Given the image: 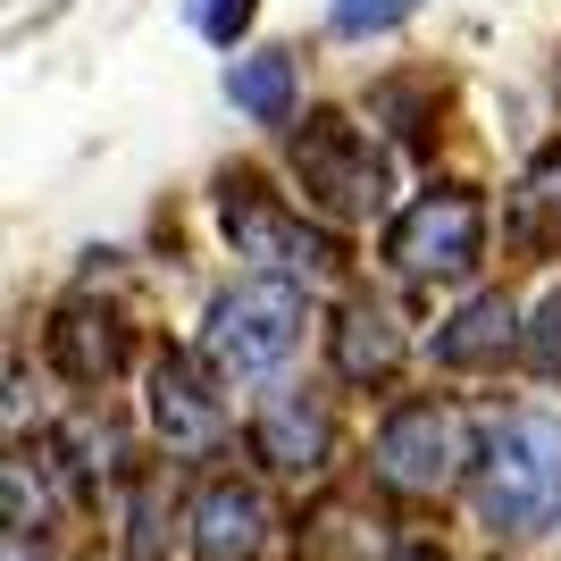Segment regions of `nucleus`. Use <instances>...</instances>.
Instances as JSON below:
<instances>
[{
  "label": "nucleus",
  "mask_w": 561,
  "mask_h": 561,
  "mask_svg": "<svg viewBox=\"0 0 561 561\" xmlns=\"http://www.w3.org/2000/svg\"><path fill=\"white\" fill-rule=\"evenodd\" d=\"M50 369L68 377V386H84V394H101L117 369H126V319H117L110 302H68L59 319H50Z\"/></svg>",
  "instance_id": "1a4fd4ad"
},
{
  "label": "nucleus",
  "mask_w": 561,
  "mask_h": 561,
  "mask_svg": "<svg viewBox=\"0 0 561 561\" xmlns=\"http://www.w3.org/2000/svg\"><path fill=\"white\" fill-rule=\"evenodd\" d=\"M478 528L486 537H553L561 528V420L553 411H512L486 427L478 445V478H469Z\"/></svg>",
  "instance_id": "f257e3e1"
},
{
  "label": "nucleus",
  "mask_w": 561,
  "mask_h": 561,
  "mask_svg": "<svg viewBox=\"0 0 561 561\" xmlns=\"http://www.w3.org/2000/svg\"><path fill=\"white\" fill-rule=\"evenodd\" d=\"M168 537H176V512H160V486H151V478L126 486V553H135V561H160Z\"/></svg>",
  "instance_id": "2eb2a0df"
},
{
  "label": "nucleus",
  "mask_w": 561,
  "mask_h": 561,
  "mask_svg": "<svg viewBox=\"0 0 561 561\" xmlns=\"http://www.w3.org/2000/svg\"><path fill=\"white\" fill-rule=\"evenodd\" d=\"M512 234L528 252H561V142H545L512 185Z\"/></svg>",
  "instance_id": "ddd939ff"
},
{
  "label": "nucleus",
  "mask_w": 561,
  "mask_h": 561,
  "mask_svg": "<svg viewBox=\"0 0 561 561\" xmlns=\"http://www.w3.org/2000/svg\"><path fill=\"white\" fill-rule=\"evenodd\" d=\"M218 227H227L234 260H252V277H285V285H302V294H319V285H335V268H344L335 227L285 210L252 168H227V176H218Z\"/></svg>",
  "instance_id": "f03ea898"
},
{
  "label": "nucleus",
  "mask_w": 561,
  "mask_h": 561,
  "mask_svg": "<svg viewBox=\"0 0 561 561\" xmlns=\"http://www.w3.org/2000/svg\"><path fill=\"white\" fill-rule=\"evenodd\" d=\"M151 436L168 445V461H202V453L227 445V394H218V369L202 352H160V369H151Z\"/></svg>",
  "instance_id": "0eeeda50"
},
{
  "label": "nucleus",
  "mask_w": 561,
  "mask_h": 561,
  "mask_svg": "<svg viewBox=\"0 0 561 561\" xmlns=\"http://www.w3.org/2000/svg\"><path fill=\"white\" fill-rule=\"evenodd\" d=\"M9 561H43V553H34V537H9Z\"/></svg>",
  "instance_id": "aec40b11"
},
{
  "label": "nucleus",
  "mask_w": 561,
  "mask_h": 561,
  "mask_svg": "<svg viewBox=\"0 0 561 561\" xmlns=\"http://www.w3.org/2000/svg\"><path fill=\"white\" fill-rule=\"evenodd\" d=\"M519 302L512 294H478V302H461L445 319V328L427 335V360H436V369H453V377H469V369H503V360H512L519 352Z\"/></svg>",
  "instance_id": "9d476101"
},
{
  "label": "nucleus",
  "mask_w": 561,
  "mask_h": 561,
  "mask_svg": "<svg viewBox=\"0 0 561 561\" xmlns=\"http://www.w3.org/2000/svg\"><path fill=\"white\" fill-rule=\"evenodd\" d=\"M486 252V202L469 185H427L411 210L386 218V260L394 277L427 285V277H469Z\"/></svg>",
  "instance_id": "423d86ee"
},
{
  "label": "nucleus",
  "mask_w": 561,
  "mask_h": 561,
  "mask_svg": "<svg viewBox=\"0 0 561 561\" xmlns=\"http://www.w3.org/2000/svg\"><path fill=\"white\" fill-rule=\"evenodd\" d=\"M394 561H445V553H436V545H402Z\"/></svg>",
  "instance_id": "6ab92c4d"
},
{
  "label": "nucleus",
  "mask_w": 561,
  "mask_h": 561,
  "mask_svg": "<svg viewBox=\"0 0 561 561\" xmlns=\"http://www.w3.org/2000/svg\"><path fill=\"white\" fill-rule=\"evenodd\" d=\"M268 553V503L243 478H210L193 503V561H260Z\"/></svg>",
  "instance_id": "9b49d317"
},
{
  "label": "nucleus",
  "mask_w": 561,
  "mask_h": 561,
  "mask_svg": "<svg viewBox=\"0 0 561 561\" xmlns=\"http://www.w3.org/2000/svg\"><path fill=\"white\" fill-rule=\"evenodd\" d=\"M252 453L260 469H277V478H319L335 453V420H328V394H310V386H268L252 402Z\"/></svg>",
  "instance_id": "6e6552de"
},
{
  "label": "nucleus",
  "mask_w": 561,
  "mask_h": 561,
  "mask_svg": "<svg viewBox=\"0 0 561 561\" xmlns=\"http://www.w3.org/2000/svg\"><path fill=\"white\" fill-rule=\"evenodd\" d=\"M328 360L344 386H386V377L402 369V328L386 302H344L328 328Z\"/></svg>",
  "instance_id": "f8f14e48"
},
{
  "label": "nucleus",
  "mask_w": 561,
  "mask_h": 561,
  "mask_svg": "<svg viewBox=\"0 0 561 561\" xmlns=\"http://www.w3.org/2000/svg\"><path fill=\"white\" fill-rule=\"evenodd\" d=\"M227 101L243 117H260V126H285L294 101H302V76H294L285 50H252V59H234V68H227Z\"/></svg>",
  "instance_id": "4468645a"
},
{
  "label": "nucleus",
  "mask_w": 561,
  "mask_h": 561,
  "mask_svg": "<svg viewBox=\"0 0 561 561\" xmlns=\"http://www.w3.org/2000/svg\"><path fill=\"white\" fill-rule=\"evenodd\" d=\"M294 185H302V202L328 227H352V218L386 210V160L369 151V135L344 110L302 117V135H294Z\"/></svg>",
  "instance_id": "39448f33"
},
{
  "label": "nucleus",
  "mask_w": 561,
  "mask_h": 561,
  "mask_svg": "<svg viewBox=\"0 0 561 561\" xmlns=\"http://www.w3.org/2000/svg\"><path fill=\"white\" fill-rule=\"evenodd\" d=\"M411 9H420V0H328V25L344 43H369V34H394Z\"/></svg>",
  "instance_id": "dca6fc26"
},
{
  "label": "nucleus",
  "mask_w": 561,
  "mask_h": 561,
  "mask_svg": "<svg viewBox=\"0 0 561 561\" xmlns=\"http://www.w3.org/2000/svg\"><path fill=\"white\" fill-rule=\"evenodd\" d=\"M310 328V294L285 277H243L234 294L210 302V328H202V360L218 369V386H260L277 377Z\"/></svg>",
  "instance_id": "7ed1b4c3"
},
{
  "label": "nucleus",
  "mask_w": 561,
  "mask_h": 561,
  "mask_svg": "<svg viewBox=\"0 0 561 561\" xmlns=\"http://www.w3.org/2000/svg\"><path fill=\"white\" fill-rule=\"evenodd\" d=\"M377 486L402 494V503H436L453 494L461 478H478V445H469V420L436 394H411L377 420V445H369Z\"/></svg>",
  "instance_id": "20e7f679"
},
{
  "label": "nucleus",
  "mask_w": 561,
  "mask_h": 561,
  "mask_svg": "<svg viewBox=\"0 0 561 561\" xmlns=\"http://www.w3.org/2000/svg\"><path fill=\"white\" fill-rule=\"evenodd\" d=\"M528 360H537L545 377H561V294H545L537 328H528Z\"/></svg>",
  "instance_id": "a211bd4d"
},
{
  "label": "nucleus",
  "mask_w": 561,
  "mask_h": 561,
  "mask_svg": "<svg viewBox=\"0 0 561 561\" xmlns=\"http://www.w3.org/2000/svg\"><path fill=\"white\" fill-rule=\"evenodd\" d=\"M252 9H260V0H185L193 34H210L218 50H234V43H243V25H252Z\"/></svg>",
  "instance_id": "f3484780"
}]
</instances>
